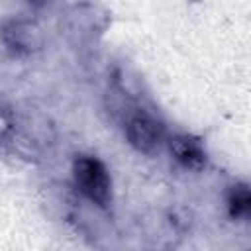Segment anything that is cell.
Masks as SVG:
<instances>
[{"label": "cell", "mask_w": 251, "mask_h": 251, "mask_svg": "<svg viewBox=\"0 0 251 251\" xmlns=\"http://www.w3.org/2000/svg\"><path fill=\"white\" fill-rule=\"evenodd\" d=\"M165 141L173 159L180 167L188 171H200L206 165V149L198 137L188 133H173L165 137Z\"/></svg>", "instance_id": "cell-4"}, {"label": "cell", "mask_w": 251, "mask_h": 251, "mask_svg": "<svg viewBox=\"0 0 251 251\" xmlns=\"http://www.w3.org/2000/svg\"><path fill=\"white\" fill-rule=\"evenodd\" d=\"M0 39L6 51L14 57H29L43 49V31L33 20L14 18L8 20L0 29Z\"/></svg>", "instance_id": "cell-2"}, {"label": "cell", "mask_w": 251, "mask_h": 251, "mask_svg": "<svg viewBox=\"0 0 251 251\" xmlns=\"http://www.w3.org/2000/svg\"><path fill=\"white\" fill-rule=\"evenodd\" d=\"M226 208L231 220H245L251 212V192L245 182H237L227 188Z\"/></svg>", "instance_id": "cell-5"}, {"label": "cell", "mask_w": 251, "mask_h": 251, "mask_svg": "<svg viewBox=\"0 0 251 251\" xmlns=\"http://www.w3.org/2000/svg\"><path fill=\"white\" fill-rule=\"evenodd\" d=\"M126 137H127V143L135 151L151 155L161 147L167 135H165V126L155 116L139 110L127 118Z\"/></svg>", "instance_id": "cell-3"}, {"label": "cell", "mask_w": 251, "mask_h": 251, "mask_svg": "<svg viewBox=\"0 0 251 251\" xmlns=\"http://www.w3.org/2000/svg\"><path fill=\"white\" fill-rule=\"evenodd\" d=\"M73 178L76 190L96 204L98 208H108L112 202V178L106 165L92 155H78L73 163Z\"/></svg>", "instance_id": "cell-1"}, {"label": "cell", "mask_w": 251, "mask_h": 251, "mask_svg": "<svg viewBox=\"0 0 251 251\" xmlns=\"http://www.w3.org/2000/svg\"><path fill=\"white\" fill-rule=\"evenodd\" d=\"M12 129V124H10V120L6 118V114L4 112H0V137H4L8 131Z\"/></svg>", "instance_id": "cell-6"}, {"label": "cell", "mask_w": 251, "mask_h": 251, "mask_svg": "<svg viewBox=\"0 0 251 251\" xmlns=\"http://www.w3.org/2000/svg\"><path fill=\"white\" fill-rule=\"evenodd\" d=\"M29 6H33V8H41V6H45L49 0H25Z\"/></svg>", "instance_id": "cell-7"}]
</instances>
